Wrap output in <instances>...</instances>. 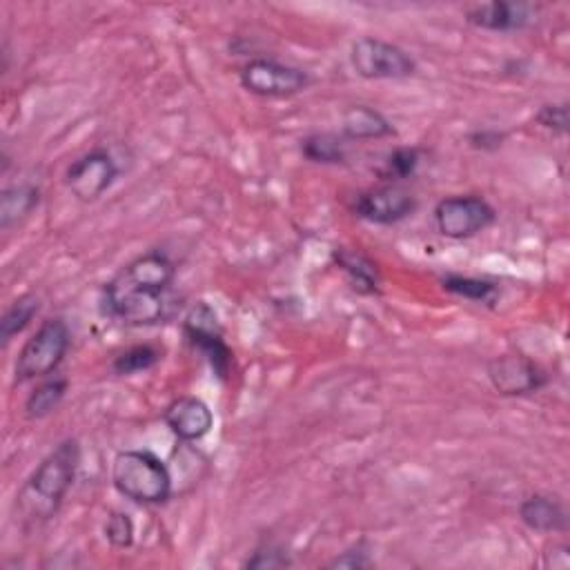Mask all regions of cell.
<instances>
[{"instance_id": "obj_1", "label": "cell", "mask_w": 570, "mask_h": 570, "mask_svg": "<svg viewBox=\"0 0 570 570\" xmlns=\"http://www.w3.org/2000/svg\"><path fill=\"white\" fill-rule=\"evenodd\" d=\"M174 276L176 267L168 254L152 250L136 256L103 285V315L132 328L161 323Z\"/></svg>"}, {"instance_id": "obj_2", "label": "cell", "mask_w": 570, "mask_h": 570, "mask_svg": "<svg viewBox=\"0 0 570 570\" xmlns=\"http://www.w3.org/2000/svg\"><path fill=\"white\" fill-rule=\"evenodd\" d=\"M81 466V444L77 440L60 442L30 475L16 494V515L23 524H43L52 520Z\"/></svg>"}, {"instance_id": "obj_3", "label": "cell", "mask_w": 570, "mask_h": 570, "mask_svg": "<svg viewBox=\"0 0 570 570\" xmlns=\"http://www.w3.org/2000/svg\"><path fill=\"white\" fill-rule=\"evenodd\" d=\"M114 488L140 506L166 504L172 494V475L150 451H123L112 464Z\"/></svg>"}, {"instance_id": "obj_4", "label": "cell", "mask_w": 570, "mask_h": 570, "mask_svg": "<svg viewBox=\"0 0 570 570\" xmlns=\"http://www.w3.org/2000/svg\"><path fill=\"white\" fill-rule=\"evenodd\" d=\"M69 328L62 319H47L43 326L27 339L16 362V384L32 379H43L52 375L65 360L69 350Z\"/></svg>"}, {"instance_id": "obj_5", "label": "cell", "mask_w": 570, "mask_h": 570, "mask_svg": "<svg viewBox=\"0 0 570 570\" xmlns=\"http://www.w3.org/2000/svg\"><path fill=\"white\" fill-rule=\"evenodd\" d=\"M350 62L356 75L366 81H399L417 71V62L406 49L375 36H364L352 43Z\"/></svg>"}, {"instance_id": "obj_6", "label": "cell", "mask_w": 570, "mask_h": 570, "mask_svg": "<svg viewBox=\"0 0 570 570\" xmlns=\"http://www.w3.org/2000/svg\"><path fill=\"white\" fill-rule=\"evenodd\" d=\"M183 334L187 343L198 350L209 364L214 377L228 381L232 375V350L224 339L219 317L205 301H198L183 319Z\"/></svg>"}, {"instance_id": "obj_7", "label": "cell", "mask_w": 570, "mask_h": 570, "mask_svg": "<svg viewBox=\"0 0 570 570\" xmlns=\"http://www.w3.org/2000/svg\"><path fill=\"white\" fill-rule=\"evenodd\" d=\"M239 81L243 90L263 99H288L301 94L312 81L301 67L274 58H254L241 67Z\"/></svg>"}, {"instance_id": "obj_8", "label": "cell", "mask_w": 570, "mask_h": 570, "mask_svg": "<svg viewBox=\"0 0 570 570\" xmlns=\"http://www.w3.org/2000/svg\"><path fill=\"white\" fill-rule=\"evenodd\" d=\"M497 221L494 207L475 194L442 198L435 207V224L440 235L453 241L472 239Z\"/></svg>"}, {"instance_id": "obj_9", "label": "cell", "mask_w": 570, "mask_h": 570, "mask_svg": "<svg viewBox=\"0 0 570 570\" xmlns=\"http://www.w3.org/2000/svg\"><path fill=\"white\" fill-rule=\"evenodd\" d=\"M350 209L356 219H364L375 226H395L412 217L417 209V198L403 185L386 183L354 194Z\"/></svg>"}, {"instance_id": "obj_10", "label": "cell", "mask_w": 570, "mask_h": 570, "mask_svg": "<svg viewBox=\"0 0 570 570\" xmlns=\"http://www.w3.org/2000/svg\"><path fill=\"white\" fill-rule=\"evenodd\" d=\"M486 375L492 388L504 397L539 392L548 384L546 373L524 354L494 356L486 366Z\"/></svg>"}, {"instance_id": "obj_11", "label": "cell", "mask_w": 570, "mask_h": 570, "mask_svg": "<svg viewBox=\"0 0 570 570\" xmlns=\"http://www.w3.org/2000/svg\"><path fill=\"white\" fill-rule=\"evenodd\" d=\"M118 176V166L107 150H92L71 163L65 172V185L79 201L90 203L103 196Z\"/></svg>"}, {"instance_id": "obj_12", "label": "cell", "mask_w": 570, "mask_h": 570, "mask_svg": "<svg viewBox=\"0 0 570 570\" xmlns=\"http://www.w3.org/2000/svg\"><path fill=\"white\" fill-rule=\"evenodd\" d=\"M537 8L533 3H509V0H494L466 10V21L486 32H522L537 23Z\"/></svg>"}, {"instance_id": "obj_13", "label": "cell", "mask_w": 570, "mask_h": 570, "mask_svg": "<svg viewBox=\"0 0 570 570\" xmlns=\"http://www.w3.org/2000/svg\"><path fill=\"white\" fill-rule=\"evenodd\" d=\"M163 421L181 442H198L209 435L214 425V414L203 399L179 397L166 408Z\"/></svg>"}, {"instance_id": "obj_14", "label": "cell", "mask_w": 570, "mask_h": 570, "mask_svg": "<svg viewBox=\"0 0 570 570\" xmlns=\"http://www.w3.org/2000/svg\"><path fill=\"white\" fill-rule=\"evenodd\" d=\"M332 261L345 274L350 288L356 295H364V297L379 295V270L366 254H362L360 250L337 248L332 252Z\"/></svg>"}, {"instance_id": "obj_15", "label": "cell", "mask_w": 570, "mask_h": 570, "mask_svg": "<svg viewBox=\"0 0 570 570\" xmlns=\"http://www.w3.org/2000/svg\"><path fill=\"white\" fill-rule=\"evenodd\" d=\"M520 520L537 533H563L568 515L561 502L548 494H531L520 504Z\"/></svg>"}, {"instance_id": "obj_16", "label": "cell", "mask_w": 570, "mask_h": 570, "mask_svg": "<svg viewBox=\"0 0 570 570\" xmlns=\"http://www.w3.org/2000/svg\"><path fill=\"white\" fill-rule=\"evenodd\" d=\"M392 134V123L379 110L368 105H352L341 121V136L350 140H373Z\"/></svg>"}, {"instance_id": "obj_17", "label": "cell", "mask_w": 570, "mask_h": 570, "mask_svg": "<svg viewBox=\"0 0 570 570\" xmlns=\"http://www.w3.org/2000/svg\"><path fill=\"white\" fill-rule=\"evenodd\" d=\"M41 203V187L32 183H19L3 190L0 196V228L10 230L38 207Z\"/></svg>"}, {"instance_id": "obj_18", "label": "cell", "mask_w": 570, "mask_h": 570, "mask_svg": "<svg viewBox=\"0 0 570 570\" xmlns=\"http://www.w3.org/2000/svg\"><path fill=\"white\" fill-rule=\"evenodd\" d=\"M301 155L312 163L341 166L347 159L345 138L339 134H330V132L310 134L301 140Z\"/></svg>"}, {"instance_id": "obj_19", "label": "cell", "mask_w": 570, "mask_h": 570, "mask_svg": "<svg viewBox=\"0 0 570 570\" xmlns=\"http://www.w3.org/2000/svg\"><path fill=\"white\" fill-rule=\"evenodd\" d=\"M442 288L455 297L475 304H492L499 295L497 283L477 276H464V274H446L442 278Z\"/></svg>"}, {"instance_id": "obj_20", "label": "cell", "mask_w": 570, "mask_h": 570, "mask_svg": "<svg viewBox=\"0 0 570 570\" xmlns=\"http://www.w3.org/2000/svg\"><path fill=\"white\" fill-rule=\"evenodd\" d=\"M41 310V301L34 295H21L0 319V339L3 343H10L16 334H21L32 319L38 315Z\"/></svg>"}, {"instance_id": "obj_21", "label": "cell", "mask_w": 570, "mask_h": 570, "mask_svg": "<svg viewBox=\"0 0 570 570\" xmlns=\"http://www.w3.org/2000/svg\"><path fill=\"white\" fill-rule=\"evenodd\" d=\"M159 360H161V352L155 345L138 343V345H132V347L123 350L116 356L114 364H112V371L118 377H129V375L155 368L159 364Z\"/></svg>"}, {"instance_id": "obj_22", "label": "cell", "mask_w": 570, "mask_h": 570, "mask_svg": "<svg viewBox=\"0 0 570 570\" xmlns=\"http://www.w3.org/2000/svg\"><path fill=\"white\" fill-rule=\"evenodd\" d=\"M65 392H67V379L62 377H54L45 384H41L30 397H27V403H25V412L30 419H43L47 414H52L60 401L65 399Z\"/></svg>"}, {"instance_id": "obj_23", "label": "cell", "mask_w": 570, "mask_h": 570, "mask_svg": "<svg viewBox=\"0 0 570 570\" xmlns=\"http://www.w3.org/2000/svg\"><path fill=\"white\" fill-rule=\"evenodd\" d=\"M421 163V150L419 148H397L388 155L384 161V168L379 170V176L388 183L412 179Z\"/></svg>"}, {"instance_id": "obj_24", "label": "cell", "mask_w": 570, "mask_h": 570, "mask_svg": "<svg viewBox=\"0 0 570 570\" xmlns=\"http://www.w3.org/2000/svg\"><path fill=\"white\" fill-rule=\"evenodd\" d=\"M288 566H293L290 555L276 544L259 546L252 552V557H248L243 561V568H252V570H276V568H288Z\"/></svg>"}, {"instance_id": "obj_25", "label": "cell", "mask_w": 570, "mask_h": 570, "mask_svg": "<svg viewBox=\"0 0 570 570\" xmlns=\"http://www.w3.org/2000/svg\"><path fill=\"white\" fill-rule=\"evenodd\" d=\"M105 539L114 548H129L134 542V522L127 513H112L105 522Z\"/></svg>"}, {"instance_id": "obj_26", "label": "cell", "mask_w": 570, "mask_h": 570, "mask_svg": "<svg viewBox=\"0 0 570 570\" xmlns=\"http://www.w3.org/2000/svg\"><path fill=\"white\" fill-rule=\"evenodd\" d=\"M373 566L375 559L371 557V548L364 542L350 546L328 563V568H345V570H366Z\"/></svg>"}, {"instance_id": "obj_27", "label": "cell", "mask_w": 570, "mask_h": 570, "mask_svg": "<svg viewBox=\"0 0 570 570\" xmlns=\"http://www.w3.org/2000/svg\"><path fill=\"white\" fill-rule=\"evenodd\" d=\"M535 123L552 134H566L568 132V105L566 103H552V105H544L537 116Z\"/></svg>"}, {"instance_id": "obj_28", "label": "cell", "mask_w": 570, "mask_h": 570, "mask_svg": "<svg viewBox=\"0 0 570 570\" xmlns=\"http://www.w3.org/2000/svg\"><path fill=\"white\" fill-rule=\"evenodd\" d=\"M506 134L499 132V129H475L468 136V146L481 152H494L504 146Z\"/></svg>"}]
</instances>
